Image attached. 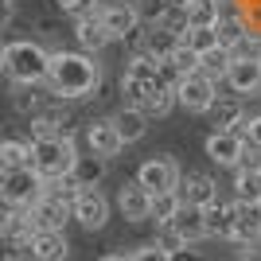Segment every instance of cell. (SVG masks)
Instances as JSON below:
<instances>
[{"mask_svg": "<svg viewBox=\"0 0 261 261\" xmlns=\"http://www.w3.org/2000/svg\"><path fill=\"white\" fill-rule=\"evenodd\" d=\"M43 86L51 98L59 101H86L101 90V63L98 55L86 51H51V63H47V78Z\"/></svg>", "mask_w": 261, "mask_h": 261, "instance_id": "1", "label": "cell"}, {"mask_svg": "<svg viewBox=\"0 0 261 261\" xmlns=\"http://www.w3.org/2000/svg\"><path fill=\"white\" fill-rule=\"evenodd\" d=\"M51 51L35 39H12L0 51V74L8 82H28V86H43Z\"/></svg>", "mask_w": 261, "mask_h": 261, "instance_id": "2", "label": "cell"}, {"mask_svg": "<svg viewBox=\"0 0 261 261\" xmlns=\"http://www.w3.org/2000/svg\"><path fill=\"white\" fill-rule=\"evenodd\" d=\"M74 156H78V144L74 137H35L32 141V172L39 179H59L74 168Z\"/></svg>", "mask_w": 261, "mask_h": 261, "instance_id": "3", "label": "cell"}, {"mask_svg": "<svg viewBox=\"0 0 261 261\" xmlns=\"http://www.w3.org/2000/svg\"><path fill=\"white\" fill-rule=\"evenodd\" d=\"M43 195V179L32 168H0V207H32Z\"/></svg>", "mask_w": 261, "mask_h": 261, "instance_id": "4", "label": "cell"}, {"mask_svg": "<svg viewBox=\"0 0 261 261\" xmlns=\"http://www.w3.org/2000/svg\"><path fill=\"white\" fill-rule=\"evenodd\" d=\"M152 86H160V78H156V59L148 55H129V63L121 70V94H125V106H137L152 94Z\"/></svg>", "mask_w": 261, "mask_h": 261, "instance_id": "5", "label": "cell"}, {"mask_svg": "<svg viewBox=\"0 0 261 261\" xmlns=\"http://www.w3.org/2000/svg\"><path fill=\"white\" fill-rule=\"evenodd\" d=\"M74 125H78V117L70 109V101L47 98L32 113V141L35 137H74Z\"/></svg>", "mask_w": 261, "mask_h": 261, "instance_id": "6", "label": "cell"}, {"mask_svg": "<svg viewBox=\"0 0 261 261\" xmlns=\"http://www.w3.org/2000/svg\"><path fill=\"white\" fill-rule=\"evenodd\" d=\"M98 20H101V28H106L109 43H113V39L125 43V39L141 28V12H137L133 0H109V4H98Z\"/></svg>", "mask_w": 261, "mask_h": 261, "instance_id": "7", "label": "cell"}, {"mask_svg": "<svg viewBox=\"0 0 261 261\" xmlns=\"http://www.w3.org/2000/svg\"><path fill=\"white\" fill-rule=\"evenodd\" d=\"M137 184L148 191V195H164V191H175L179 184V164L172 156H148V160L137 168Z\"/></svg>", "mask_w": 261, "mask_h": 261, "instance_id": "8", "label": "cell"}, {"mask_svg": "<svg viewBox=\"0 0 261 261\" xmlns=\"http://www.w3.org/2000/svg\"><path fill=\"white\" fill-rule=\"evenodd\" d=\"M109 211L113 207H109V199L101 195L98 187H82V191L74 195V203H70V218H74L82 230H90V234L109 222Z\"/></svg>", "mask_w": 261, "mask_h": 261, "instance_id": "9", "label": "cell"}, {"mask_svg": "<svg viewBox=\"0 0 261 261\" xmlns=\"http://www.w3.org/2000/svg\"><path fill=\"white\" fill-rule=\"evenodd\" d=\"M215 94H218V82H215V78L191 70V74L175 86V106L187 109V113H207V106L215 101Z\"/></svg>", "mask_w": 261, "mask_h": 261, "instance_id": "10", "label": "cell"}, {"mask_svg": "<svg viewBox=\"0 0 261 261\" xmlns=\"http://www.w3.org/2000/svg\"><path fill=\"white\" fill-rule=\"evenodd\" d=\"M257 238H261V203H242V199H234V203H230L226 242H234V246H253Z\"/></svg>", "mask_w": 261, "mask_h": 261, "instance_id": "11", "label": "cell"}, {"mask_svg": "<svg viewBox=\"0 0 261 261\" xmlns=\"http://www.w3.org/2000/svg\"><path fill=\"white\" fill-rule=\"evenodd\" d=\"M222 82L230 86V94L238 98H261V63L257 59H234L226 66Z\"/></svg>", "mask_w": 261, "mask_h": 261, "instance_id": "12", "label": "cell"}, {"mask_svg": "<svg viewBox=\"0 0 261 261\" xmlns=\"http://www.w3.org/2000/svg\"><path fill=\"white\" fill-rule=\"evenodd\" d=\"M28 211V222H32V230H66V222H70V207H66L63 199H55V195H39L32 203V207H23Z\"/></svg>", "mask_w": 261, "mask_h": 261, "instance_id": "13", "label": "cell"}, {"mask_svg": "<svg viewBox=\"0 0 261 261\" xmlns=\"http://www.w3.org/2000/svg\"><path fill=\"white\" fill-rule=\"evenodd\" d=\"M23 253H28V261H66L70 257L66 230H35L23 246Z\"/></svg>", "mask_w": 261, "mask_h": 261, "instance_id": "14", "label": "cell"}, {"mask_svg": "<svg viewBox=\"0 0 261 261\" xmlns=\"http://www.w3.org/2000/svg\"><path fill=\"white\" fill-rule=\"evenodd\" d=\"M86 148L94 156H101V160H113V156L125 152V141L117 137L109 117H94V121H86Z\"/></svg>", "mask_w": 261, "mask_h": 261, "instance_id": "15", "label": "cell"}, {"mask_svg": "<svg viewBox=\"0 0 261 261\" xmlns=\"http://www.w3.org/2000/svg\"><path fill=\"white\" fill-rule=\"evenodd\" d=\"M179 199H184L187 207H207L218 199V184L211 172H179V184H175Z\"/></svg>", "mask_w": 261, "mask_h": 261, "instance_id": "16", "label": "cell"}, {"mask_svg": "<svg viewBox=\"0 0 261 261\" xmlns=\"http://www.w3.org/2000/svg\"><path fill=\"white\" fill-rule=\"evenodd\" d=\"M242 148H246V141H242L234 129H218V133H211V137H207V160L218 164V168H230V172L238 168Z\"/></svg>", "mask_w": 261, "mask_h": 261, "instance_id": "17", "label": "cell"}, {"mask_svg": "<svg viewBox=\"0 0 261 261\" xmlns=\"http://www.w3.org/2000/svg\"><path fill=\"white\" fill-rule=\"evenodd\" d=\"M203 117L211 121V133H218V129H238V121L246 117V98H238V94H215V101L207 106Z\"/></svg>", "mask_w": 261, "mask_h": 261, "instance_id": "18", "label": "cell"}, {"mask_svg": "<svg viewBox=\"0 0 261 261\" xmlns=\"http://www.w3.org/2000/svg\"><path fill=\"white\" fill-rule=\"evenodd\" d=\"M74 43H78V51H86V55H101L109 47V35L98 20V8L74 20Z\"/></svg>", "mask_w": 261, "mask_h": 261, "instance_id": "19", "label": "cell"}, {"mask_svg": "<svg viewBox=\"0 0 261 261\" xmlns=\"http://www.w3.org/2000/svg\"><path fill=\"white\" fill-rule=\"evenodd\" d=\"M148 203H152V195H148L137 179H133V184H121V191H117V211L125 215V222H133V226L148 222Z\"/></svg>", "mask_w": 261, "mask_h": 261, "instance_id": "20", "label": "cell"}, {"mask_svg": "<svg viewBox=\"0 0 261 261\" xmlns=\"http://www.w3.org/2000/svg\"><path fill=\"white\" fill-rule=\"evenodd\" d=\"M164 226H172L175 230V238L184 242V246H195V242L207 238V222H203V207H179L175 211L172 222H164Z\"/></svg>", "mask_w": 261, "mask_h": 261, "instance_id": "21", "label": "cell"}, {"mask_svg": "<svg viewBox=\"0 0 261 261\" xmlns=\"http://www.w3.org/2000/svg\"><path fill=\"white\" fill-rule=\"evenodd\" d=\"M109 121H113V129H117V137H121L125 144L144 141V133H148V117H144L137 106H121Z\"/></svg>", "mask_w": 261, "mask_h": 261, "instance_id": "22", "label": "cell"}, {"mask_svg": "<svg viewBox=\"0 0 261 261\" xmlns=\"http://www.w3.org/2000/svg\"><path fill=\"white\" fill-rule=\"evenodd\" d=\"M106 172H109V160H101V156H94V152H78L74 156V168H70V175L78 179V187H98L101 179H106Z\"/></svg>", "mask_w": 261, "mask_h": 261, "instance_id": "23", "label": "cell"}, {"mask_svg": "<svg viewBox=\"0 0 261 261\" xmlns=\"http://www.w3.org/2000/svg\"><path fill=\"white\" fill-rule=\"evenodd\" d=\"M234 199L261 203V168H234Z\"/></svg>", "mask_w": 261, "mask_h": 261, "instance_id": "24", "label": "cell"}, {"mask_svg": "<svg viewBox=\"0 0 261 261\" xmlns=\"http://www.w3.org/2000/svg\"><path fill=\"white\" fill-rule=\"evenodd\" d=\"M0 168H32V141L20 137L0 141Z\"/></svg>", "mask_w": 261, "mask_h": 261, "instance_id": "25", "label": "cell"}, {"mask_svg": "<svg viewBox=\"0 0 261 261\" xmlns=\"http://www.w3.org/2000/svg\"><path fill=\"white\" fill-rule=\"evenodd\" d=\"M203 222H207V238L226 242V234H230V203H222V199L207 203V207H203Z\"/></svg>", "mask_w": 261, "mask_h": 261, "instance_id": "26", "label": "cell"}, {"mask_svg": "<svg viewBox=\"0 0 261 261\" xmlns=\"http://www.w3.org/2000/svg\"><path fill=\"white\" fill-rule=\"evenodd\" d=\"M8 98H12V109H16V113H28V117H32V113L43 106L51 94L43 98V94H39V86H28V82H12V94H8Z\"/></svg>", "mask_w": 261, "mask_h": 261, "instance_id": "27", "label": "cell"}, {"mask_svg": "<svg viewBox=\"0 0 261 261\" xmlns=\"http://www.w3.org/2000/svg\"><path fill=\"white\" fill-rule=\"evenodd\" d=\"M184 207V199H179V191H164V195H152V203H148V222H156V226H164V222H172L175 211Z\"/></svg>", "mask_w": 261, "mask_h": 261, "instance_id": "28", "label": "cell"}, {"mask_svg": "<svg viewBox=\"0 0 261 261\" xmlns=\"http://www.w3.org/2000/svg\"><path fill=\"white\" fill-rule=\"evenodd\" d=\"M172 109H175V90H168V86H152V94L141 101V113L148 121L152 117H168Z\"/></svg>", "mask_w": 261, "mask_h": 261, "instance_id": "29", "label": "cell"}, {"mask_svg": "<svg viewBox=\"0 0 261 261\" xmlns=\"http://www.w3.org/2000/svg\"><path fill=\"white\" fill-rule=\"evenodd\" d=\"M234 63V55L226 51V47H211V51L199 55V74L215 78V82H222V74H226V66Z\"/></svg>", "mask_w": 261, "mask_h": 261, "instance_id": "30", "label": "cell"}, {"mask_svg": "<svg viewBox=\"0 0 261 261\" xmlns=\"http://www.w3.org/2000/svg\"><path fill=\"white\" fill-rule=\"evenodd\" d=\"M184 12H187V28H215L218 0H191V4H184Z\"/></svg>", "mask_w": 261, "mask_h": 261, "instance_id": "31", "label": "cell"}, {"mask_svg": "<svg viewBox=\"0 0 261 261\" xmlns=\"http://www.w3.org/2000/svg\"><path fill=\"white\" fill-rule=\"evenodd\" d=\"M156 28H164V32H172V35L184 39V32H187V12H184V4H172V0H168V8L160 12Z\"/></svg>", "mask_w": 261, "mask_h": 261, "instance_id": "32", "label": "cell"}, {"mask_svg": "<svg viewBox=\"0 0 261 261\" xmlns=\"http://www.w3.org/2000/svg\"><path fill=\"white\" fill-rule=\"evenodd\" d=\"M179 43H184L187 51L203 55V51H211V47H218V39H215V28H187Z\"/></svg>", "mask_w": 261, "mask_h": 261, "instance_id": "33", "label": "cell"}, {"mask_svg": "<svg viewBox=\"0 0 261 261\" xmlns=\"http://www.w3.org/2000/svg\"><path fill=\"white\" fill-rule=\"evenodd\" d=\"M230 55L234 59H261V28H250L238 43L230 47Z\"/></svg>", "mask_w": 261, "mask_h": 261, "instance_id": "34", "label": "cell"}, {"mask_svg": "<svg viewBox=\"0 0 261 261\" xmlns=\"http://www.w3.org/2000/svg\"><path fill=\"white\" fill-rule=\"evenodd\" d=\"M234 133H238L246 144H257V148H261V113H250V117H242Z\"/></svg>", "mask_w": 261, "mask_h": 261, "instance_id": "35", "label": "cell"}, {"mask_svg": "<svg viewBox=\"0 0 261 261\" xmlns=\"http://www.w3.org/2000/svg\"><path fill=\"white\" fill-rule=\"evenodd\" d=\"M101 0H55V8L63 12V16H70V20H78V16H86V12H94Z\"/></svg>", "mask_w": 261, "mask_h": 261, "instance_id": "36", "label": "cell"}, {"mask_svg": "<svg viewBox=\"0 0 261 261\" xmlns=\"http://www.w3.org/2000/svg\"><path fill=\"white\" fill-rule=\"evenodd\" d=\"M168 59L175 63V70H179V74H191V70H199V55H195V51H187L184 43L175 47V51L168 55Z\"/></svg>", "mask_w": 261, "mask_h": 261, "instance_id": "37", "label": "cell"}, {"mask_svg": "<svg viewBox=\"0 0 261 261\" xmlns=\"http://www.w3.org/2000/svg\"><path fill=\"white\" fill-rule=\"evenodd\" d=\"M129 261H172V253L160 250L156 242H144V246H137V250L129 253Z\"/></svg>", "mask_w": 261, "mask_h": 261, "instance_id": "38", "label": "cell"}, {"mask_svg": "<svg viewBox=\"0 0 261 261\" xmlns=\"http://www.w3.org/2000/svg\"><path fill=\"white\" fill-rule=\"evenodd\" d=\"M156 246H160V250H168V253L184 250V242L175 238V230H172V226H156Z\"/></svg>", "mask_w": 261, "mask_h": 261, "instance_id": "39", "label": "cell"}, {"mask_svg": "<svg viewBox=\"0 0 261 261\" xmlns=\"http://www.w3.org/2000/svg\"><path fill=\"white\" fill-rule=\"evenodd\" d=\"M238 168H261V148H257V144H246V148H242Z\"/></svg>", "mask_w": 261, "mask_h": 261, "instance_id": "40", "label": "cell"}, {"mask_svg": "<svg viewBox=\"0 0 261 261\" xmlns=\"http://www.w3.org/2000/svg\"><path fill=\"white\" fill-rule=\"evenodd\" d=\"M12 16H16V0H0V28L12 23Z\"/></svg>", "mask_w": 261, "mask_h": 261, "instance_id": "41", "label": "cell"}, {"mask_svg": "<svg viewBox=\"0 0 261 261\" xmlns=\"http://www.w3.org/2000/svg\"><path fill=\"white\" fill-rule=\"evenodd\" d=\"M172 261H207V257H203V253H195L191 246H184V250H175V253H172Z\"/></svg>", "mask_w": 261, "mask_h": 261, "instance_id": "42", "label": "cell"}, {"mask_svg": "<svg viewBox=\"0 0 261 261\" xmlns=\"http://www.w3.org/2000/svg\"><path fill=\"white\" fill-rule=\"evenodd\" d=\"M238 261H261V250H246V253H242Z\"/></svg>", "mask_w": 261, "mask_h": 261, "instance_id": "43", "label": "cell"}, {"mask_svg": "<svg viewBox=\"0 0 261 261\" xmlns=\"http://www.w3.org/2000/svg\"><path fill=\"white\" fill-rule=\"evenodd\" d=\"M98 261H129V253H106V257H98Z\"/></svg>", "mask_w": 261, "mask_h": 261, "instance_id": "44", "label": "cell"}, {"mask_svg": "<svg viewBox=\"0 0 261 261\" xmlns=\"http://www.w3.org/2000/svg\"><path fill=\"white\" fill-rule=\"evenodd\" d=\"M172 4H191V0H172Z\"/></svg>", "mask_w": 261, "mask_h": 261, "instance_id": "45", "label": "cell"}, {"mask_svg": "<svg viewBox=\"0 0 261 261\" xmlns=\"http://www.w3.org/2000/svg\"><path fill=\"white\" fill-rule=\"evenodd\" d=\"M12 261H28V257H12Z\"/></svg>", "mask_w": 261, "mask_h": 261, "instance_id": "46", "label": "cell"}, {"mask_svg": "<svg viewBox=\"0 0 261 261\" xmlns=\"http://www.w3.org/2000/svg\"><path fill=\"white\" fill-rule=\"evenodd\" d=\"M0 51H4V39H0Z\"/></svg>", "mask_w": 261, "mask_h": 261, "instance_id": "47", "label": "cell"}, {"mask_svg": "<svg viewBox=\"0 0 261 261\" xmlns=\"http://www.w3.org/2000/svg\"><path fill=\"white\" fill-rule=\"evenodd\" d=\"M133 4H137V0H133Z\"/></svg>", "mask_w": 261, "mask_h": 261, "instance_id": "48", "label": "cell"}, {"mask_svg": "<svg viewBox=\"0 0 261 261\" xmlns=\"http://www.w3.org/2000/svg\"><path fill=\"white\" fill-rule=\"evenodd\" d=\"M257 63H261V59H257Z\"/></svg>", "mask_w": 261, "mask_h": 261, "instance_id": "49", "label": "cell"}, {"mask_svg": "<svg viewBox=\"0 0 261 261\" xmlns=\"http://www.w3.org/2000/svg\"><path fill=\"white\" fill-rule=\"evenodd\" d=\"M257 242H261V238H257Z\"/></svg>", "mask_w": 261, "mask_h": 261, "instance_id": "50", "label": "cell"}]
</instances>
